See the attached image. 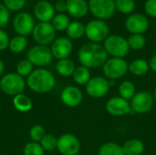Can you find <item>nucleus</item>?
<instances>
[{
  "mask_svg": "<svg viewBox=\"0 0 156 155\" xmlns=\"http://www.w3.org/2000/svg\"><path fill=\"white\" fill-rule=\"evenodd\" d=\"M78 59L81 66L88 69L102 67L108 59V53L103 45L88 42L83 44L78 52Z\"/></svg>",
  "mask_w": 156,
  "mask_h": 155,
  "instance_id": "obj_1",
  "label": "nucleus"
},
{
  "mask_svg": "<svg viewBox=\"0 0 156 155\" xmlns=\"http://www.w3.org/2000/svg\"><path fill=\"white\" fill-rule=\"evenodd\" d=\"M27 85L34 92L47 93L54 89L56 79L48 69L40 68L33 70L27 77Z\"/></svg>",
  "mask_w": 156,
  "mask_h": 155,
  "instance_id": "obj_2",
  "label": "nucleus"
},
{
  "mask_svg": "<svg viewBox=\"0 0 156 155\" xmlns=\"http://www.w3.org/2000/svg\"><path fill=\"white\" fill-rule=\"evenodd\" d=\"M0 88L4 93L15 97L18 94L23 93L26 88V81L24 78L17 73L10 72L5 74L1 78Z\"/></svg>",
  "mask_w": 156,
  "mask_h": 155,
  "instance_id": "obj_3",
  "label": "nucleus"
},
{
  "mask_svg": "<svg viewBox=\"0 0 156 155\" xmlns=\"http://www.w3.org/2000/svg\"><path fill=\"white\" fill-rule=\"evenodd\" d=\"M103 47L112 58H123L130 51L127 39L119 35H110L104 40Z\"/></svg>",
  "mask_w": 156,
  "mask_h": 155,
  "instance_id": "obj_4",
  "label": "nucleus"
},
{
  "mask_svg": "<svg viewBox=\"0 0 156 155\" xmlns=\"http://www.w3.org/2000/svg\"><path fill=\"white\" fill-rule=\"evenodd\" d=\"M110 27L104 20L94 19L85 26V35L90 42L100 43L110 36Z\"/></svg>",
  "mask_w": 156,
  "mask_h": 155,
  "instance_id": "obj_5",
  "label": "nucleus"
},
{
  "mask_svg": "<svg viewBox=\"0 0 156 155\" xmlns=\"http://www.w3.org/2000/svg\"><path fill=\"white\" fill-rule=\"evenodd\" d=\"M129 71V64L124 58H112L102 66V72L105 78L114 80L122 78Z\"/></svg>",
  "mask_w": 156,
  "mask_h": 155,
  "instance_id": "obj_6",
  "label": "nucleus"
},
{
  "mask_svg": "<svg viewBox=\"0 0 156 155\" xmlns=\"http://www.w3.org/2000/svg\"><path fill=\"white\" fill-rule=\"evenodd\" d=\"M89 10L100 20L108 19L115 13V0H89Z\"/></svg>",
  "mask_w": 156,
  "mask_h": 155,
  "instance_id": "obj_7",
  "label": "nucleus"
},
{
  "mask_svg": "<svg viewBox=\"0 0 156 155\" xmlns=\"http://www.w3.org/2000/svg\"><path fill=\"white\" fill-rule=\"evenodd\" d=\"M32 36L37 45L48 46L55 40L56 30L50 22H39L35 26Z\"/></svg>",
  "mask_w": 156,
  "mask_h": 155,
  "instance_id": "obj_8",
  "label": "nucleus"
},
{
  "mask_svg": "<svg viewBox=\"0 0 156 155\" xmlns=\"http://www.w3.org/2000/svg\"><path fill=\"white\" fill-rule=\"evenodd\" d=\"M27 59L37 67H46L52 62L53 55L51 49L48 46L36 45L27 52Z\"/></svg>",
  "mask_w": 156,
  "mask_h": 155,
  "instance_id": "obj_9",
  "label": "nucleus"
},
{
  "mask_svg": "<svg viewBox=\"0 0 156 155\" xmlns=\"http://www.w3.org/2000/svg\"><path fill=\"white\" fill-rule=\"evenodd\" d=\"M131 109L139 114H145L149 112L154 104V95L148 91L136 92L131 100Z\"/></svg>",
  "mask_w": 156,
  "mask_h": 155,
  "instance_id": "obj_10",
  "label": "nucleus"
},
{
  "mask_svg": "<svg viewBox=\"0 0 156 155\" xmlns=\"http://www.w3.org/2000/svg\"><path fill=\"white\" fill-rule=\"evenodd\" d=\"M87 94L93 99L103 98L110 90L111 83L105 77H93L85 85Z\"/></svg>",
  "mask_w": 156,
  "mask_h": 155,
  "instance_id": "obj_11",
  "label": "nucleus"
},
{
  "mask_svg": "<svg viewBox=\"0 0 156 155\" xmlns=\"http://www.w3.org/2000/svg\"><path fill=\"white\" fill-rule=\"evenodd\" d=\"M35 26L34 17L27 12L18 13L13 20V28L19 36L27 37L32 34Z\"/></svg>",
  "mask_w": 156,
  "mask_h": 155,
  "instance_id": "obj_12",
  "label": "nucleus"
},
{
  "mask_svg": "<svg viewBox=\"0 0 156 155\" xmlns=\"http://www.w3.org/2000/svg\"><path fill=\"white\" fill-rule=\"evenodd\" d=\"M57 149L62 155H77L80 151V142L75 135L65 133L58 138Z\"/></svg>",
  "mask_w": 156,
  "mask_h": 155,
  "instance_id": "obj_13",
  "label": "nucleus"
},
{
  "mask_svg": "<svg viewBox=\"0 0 156 155\" xmlns=\"http://www.w3.org/2000/svg\"><path fill=\"white\" fill-rule=\"evenodd\" d=\"M150 26L148 18L142 14H131L125 20V27L132 34L145 33Z\"/></svg>",
  "mask_w": 156,
  "mask_h": 155,
  "instance_id": "obj_14",
  "label": "nucleus"
},
{
  "mask_svg": "<svg viewBox=\"0 0 156 155\" xmlns=\"http://www.w3.org/2000/svg\"><path fill=\"white\" fill-rule=\"evenodd\" d=\"M50 49L53 58L58 60L69 58L73 51V44L71 42V39H69V37H61L53 41Z\"/></svg>",
  "mask_w": 156,
  "mask_h": 155,
  "instance_id": "obj_15",
  "label": "nucleus"
},
{
  "mask_svg": "<svg viewBox=\"0 0 156 155\" xmlns=\"http://www.w3.org/2000/svg\"><path fill=\"white\" fill-rule=\"evenodd\" d=\"M105 109L109 114L115 117L124 116L132 110L130 102L120 96L109 99L106 102Z\"/></svg>",
  "mask_w": 156,
  "mask_h": 155,
  "instance_id": "obj_16",
  "label": "nucleus"
},
{
  "mask_svg": "<svg viewBox=\"0 0 156 155\" xmlns=\"http://www.w3.org/2000/svg\"><path fill=\"white\" fill-rule=\"evenodd\" d=\"M62 103L69 108H75L81 104L83 100V93L76 86H67L60 94Z\"/></svg>",
  "mask_w": 156,
  "mask_h": 155,
  "instance_id": "obj_17",
  "label": "nucleus"
},
{
  "mask_svg": "<svg viewBox=\"0 0 156 155\" xmlns=\"http://www.w3.org/2000/svg\"><path fill=\"white\" fill-rule=\"evenodd\" d=\"M34 16L39 22H50L55 16L54 5L47 1H38L34 6Z\"/></svg>",
  "mask_w": 156,
  "mask_h": 155,
  "instance_id": "obj_18",
  "label": "nucleus"
},
{
  "mask_svg": "<svg viewBox=\"0 0 156 155\" xmlns=\"http://www.w3.org/2000/svg\"><path fill=\"white\" fill-rule=\"evenodd\" d=\"M67 12L73 17L80 18L85 16L89 10V4L86 0H67Z\"/></svg>",
  "mask_w": 156,
  "mask_h": 155,
  "instance_id": "obj_19",
  "label": "nucleus"
},
{
  "mask_svg": "<svg viewBox=\"0 0 156 155\" xmlns=\"http://www.w3.org/2000/svg\"><path fill=\"white\" fill-rule=\"evenodd\" d=\"M122 150L125 155H142L144 151V144L139 139H130L122 145Z\"/></svg>",
  "mask_w": 156,
  "mask_h": 155,
  "instance_id": "obj_20",
  "label": "nucleus"
},
{
  "mask_svg": "<svg viewBox=\"0 0 156 155\" xmlns=\"http://www.w3.org/2000/svg\"><path fill=\"white\" fill-rule=\"evenodd\" d=\"M75 69H76L75 63L69 58L60 59L56 64V70H57L58 74L62 77H65V78L71 77L73 75Z\"/></svg>",
  "mask_w": 156,
  "mask_h": 155,
  "instance_id": "obj_21",
  "label": "nucleus"
},
{
  "mask_svg": "<svg viewBox=\"0 0 156 155\" xmlns=\"http://www.w3.org/2000/svg\"><path fill=\"white\" fill-rule=\"evenodd\" d=\"M149 63L143 58H137L129 64V71L137 77L144 76L149 71Z\"/></svg>",
  "mask_w": 156,
  "mask_h": 155,
  "instance_id": "obj_22",
  "label": "nucleus"
},
{
  "mask_svg": "<svg viewBox=\"0 0 156 155\" xmlns=\"http://www.w3.org/2000/svg\"><path fill=\"white\" fill-rule=\"evenodd\" d=\"M13 105L16 108V110H17L18 111L27 112L32 109L33 103L28 96L21 93L13 98Z\"/></svg>",
  "mask_w": 156,
  "mask_h": 155,
  "instance_id": "obj_23",
  "label": "nucleus"
},
{
  "mask_svg": "<svg viewBox=\"0 0 156 155\" xmlns=\"http://www.w3.org/2000/svg\"><path fill=\"white\" fill-rule=\"evenodd\" d=\"M66 32L69 39H79L85 35V26L80 21H73L70 22Z\"/></svg>",
  "mask_w": 156,
  "mask_h": 155,
  "instance_id": "obj_24",
  "label": "nucleus"
},
{
  "mask_svg": "<svg viewBox=\"0 0 156 155\" xmlns=\"http://www.w3.org/2000/svg\"><path fill=\"white\" fill-rule=\"evenodd\" d=\"M27 37L17 35L10 39L8 48L11 52L15 54H19L27 48Z\"/></svg>",
  "mask_w": 156,
  "mask_h": 155,
  "instance_id": "obj_25",
  "label": "nucleus"
},
{
  "mask_svg": "<svg viewBox=\"0 0 156 155\" xmlns=\"http://www.w3.org/2000/svg\"><path fill=\"white\" fill-rule=\"evenodd\" d=\"M120 97L123 98L126 100H132L133 97L136 93V87L133 82L131 80H124L122 81L118 89Z\"/></svg>",
  "mask_w": 156,
  "mask_h": 155,
  "instance_id": "obj_26",
  "label": "nucleus"
},
{
  "mask_svg": "<svg viewBox=\"0 0 156 155\" xmlns=\"http://www.w3.org/2000/svg\"><path fill=\"white\" fill-rule=\"evenodd\" d=\"M72 78L75 83H77L78 85H86L91 79L90 69L83 66L76 68Z\"/></svg>",
  "mask_w": 156,
  "mask_h": 155,
  "instance_id": "obj_27",
  "label": "nucleus"
},
{
  "mask_svg": "<svg viewBox=\"0 0 156 155\" xmlns=\"http://www.w3.org/2000/svg\"><path fill=\"white\" fill-rule=\"evenodd\" d=\"M98 155H125L122 150V146L115 143H106L102 144Z\"/></svg>",
  "mask_w": 156,
  "mask_h": 155,
  "instance_id": "obj_28",
  "label": "nucleus"
},
{
  "mask_svg": "<svg viewBox=\"0 0 156 155\" xmlns=\"http://www.w3.org/2000/svg\"><path fill=\"white\" fill-rule=\"evenodd\" d=\"M51 24L56 31H64L67 30L70 21L69 17L66 14H58L51 20Z\"/></svg>",
  "mask_w": 156,
  "mask_h": 155,
  "instance_id": "obj_29",
  "label": "nucleus"
},
{
  "mask_svg": "<svg viewBox=\"0 0 156 155\" xmlns=\"http://www.w3.org/2000/svg\"><path fill=\"white\" fill-rule=\"evenodd\" d=\"M127 41L130 49H133V50H140L144 48L146 44L145 37L141 34H132L128 37Z\"/></svg>",
  "mask_w": 156,
  "mask_h": 155,
  "instance_id": "obj_30",
  "label": "nucleus"
},
{
  "mask_svg": "<svg viewBox=\"0 0 156 155\" xmlns=\"http://www.w3.org/2000/svg\"><path fill=\"white\" fill-rule=\"evenodd\" d=\"M115 6L122 14H132L135 9L134 0H115Z\"/></svg>",
  "mask_w": 156,
  "mask_h": 155,
  "instance_id": "obj_31",
  "label": "nucleus"
},
{
  "mask_svg": "<svg viewBox=\"0 0 156 155\" xmlns=\"http://www.w3.org/2000/svg\"><path fill=\"white\" fill-rule=\"evenodd\" d=\"M39 144L44 151H54L58 146V138H56L53 134H46L39 142Z\"/></svg>",
  "mask_w": 156,
  "mask_h": 155,
  "instance_id": "obj_32",
  "label": "nucleus"
},
{
  "mask_svg": "<svg viewBox=\"0 0 156 155\" xmlns=\"http://www.w3.org/2000/svg\"><path fill=\"white\" fill-rule=\"evenodd\" d=\"M33 64L27 58L19 61L16 65V73L21 77H28L33 71Z\"/></svg>",
  "mask_w": 156,
  "mask_h": 155,
  "instance_id": "obj_33",
  "label": "nucleus"
},
{
  "mask_svg": "<svg viewBox=\"0 0 156 155\" xmlns=\"http://www.w3.org/2000/svg\"><path fill=\"white\" fill-rule=\"evenodd\" d=\"M24 155H44V150L38 143L30 142L24 147Z\"/></svg>",
  "mask_w": 156,
  "mask_h": 155,
  "instance_id": "obj_34",
  "label": "nucleus"
},
{
  "mask_svg": "<svg viewBox=\"0 0 156 155\" xmlns=\"http://www.w3.org/2000/svg\"><path fill=\"white\" fill-rule=\"evenodd\" d=\"M46 135V132L45 129L41 126V125H34L30 131H29V137L31 139L32 142L34 143H38L43 139V137Z\"/></svg>",
  "mask_w": 156,
  "mask_h": 155,
  "instance_id": "obj_35",
  "label": "nucleus"
},
{
  "mask_svg": "<svg viewBox=\"0 0 156 155\" xmlns=\"http://www.w3.org/2000/svg\"><path fill=\"white\" fill-rule=\"evenodd\" d=\"M27 0H3V4L9 11H19L25 5Z\"/></svg>",
  "mask_w": 156,
  "mask_h": 155,
  "instance_id": "obj_36",
  "label": "nucleus"
},
{
  "mask_svg": "<svg viewBox=\"0 0 156 155\" xmlns=\"http://www.w3.org/2000/svg\"><path fill=\"white\" fill-rule=\"evenodd\" d=\"M10 13L4 4L0 3V29H2L9 22Z\"/></svg>",
  "mask_w": 156,
  "mask_h": 155,
  "instance_id": "obj_37",
  "label": "nucleus"
},
{
  "mask_svg": "<svg viewBox=\"0 0 156 155\" xmlns=\"http://www.w3.org/2000/svg\"><path fill=\"white\" fill-rule=\"evenodd\" d=\"M144 11L152 17H156V0H146L144 4Z\"/></svg>",
  "mask_w": 156,
  "mask_h": 155,
  "instance_id": "obj_38",
  "label": "nucleus"
},
{
  "mask_svg": "<svg viewBox=\"0 0 156 155\" xmlns=\"http://www.w3.org/2000/svg\"><path fill=\"white\" fill-rule=\"evenodd\" d=\"M9 41L10 39L7 33L5 30L0 29V51H4L8 48Z\"/></svg>",
  "mask_w": 156,
  "mask_h": 155,
  "instance_id": "obj_39",
  "label": "nucleus"
},
{
  "mask_svg": "<svg viewBox=\"0 0 156 155\" xmlns=\"http://www.w3.org/2000/svg\"><path fill=\"white\" fill-rule=\"evenodd\" d=\"M55 11H57L58 14H64L67 11V4L66 1H57L54 5Z\"/></svg>",
  "mask_w": 156,
  "mask_h": 155,
  "instance_id": "obj_40",
  "label": "nucleus"
},
{
  "mask_svg": "<svg viewBox=\"0 0 156 155\" xmlns=\"http://www.w3.org/2000/svg\"><path fill=\"white\" fill-rule=\"evenodd\" d=\"M149 67L154 72L156 73V53L151 58V59L149 61Z\"/></svg>",
  "mask_w": 156,
  "mask_h": 155,
  "instance_id": "obj_41",
  "label": "nucleus"
},
{
  "mask_svg": "<svg viewBox=\"0 0 156 155\" xmlns=\"http://www.w3.org/2000/svg\"><path fill=\"white\" fill-rule=\"evenodd\" d=\"M4 72H5V64L2 60H0V77L3 75Z\"/></svg>",
  "mask_w": 156,
  "mask_h": 155,
  "instance_id": "obj_42",
  "label": "nucleus"
},
{
  "mask_svg": "<svg viewBox=\"0 0 156 155\" xmlns=\"http://www.w3.org/2000/svg\"><path fill=\"white\" fill-rule=\"evenodd\" d=\"M154 101L156 102V87L155 90H154Z\"/></svg>",
  "mask_w": 156,
  "mask_h": 155,
  "instance_id": "obj_43",
  "label": "nucleus"
},
{
  "mask_svg": "<svg viewBox=\"0 0 156 155\" xmlns=\"http://www.w3.org/2000/svg\"><path fill=\"white\" fill-rule=\"evenodd\" d=\"M57 1H67V0H57Z\"/></svg>",
  "mask_w": 156,
  "mask_h": 155,
  "instance_id": "obj_44",
  "label": "nucleus"
},
{
  "mask_svg": "<svg viewBox=\"0 0 156 155\" xmlns=\"http://www.w3.org/2000/svg\"><path fill=\"white\" fill-rule=\"evenodd\" d=\"M0 90H1V88H0Z\"/></svg>",
  "mask_w": 156,
  "mask_h": 155,
  "instance_id": "obj_45",
  "label": "nucleus"
}]
</instances>
